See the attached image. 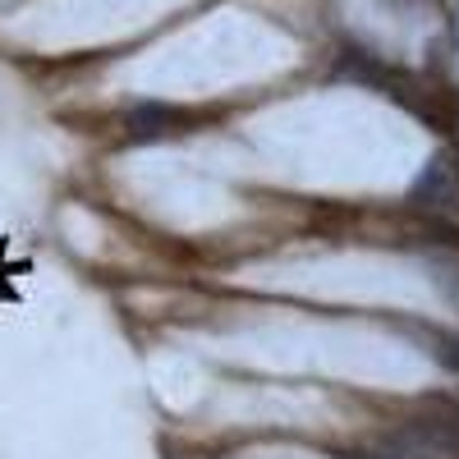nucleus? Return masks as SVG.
Masks as SVG:
<instances>
[{
    "mask_svg": "<svg viewBox=\"0 0 459 459\" xmlns=\"http://www.w3.org/2000/svg\"><path fill=\"white\" fill-rule=\"evenodd\" d=\"M391 459H459V423H437V418H423V423H404L391 441H386Z\"/></svg>",
    "mask_w": 459,
    "mask_h": 459,
    "instance_id": "f257e3e1",
    "label": "nucleus"
}]
</instances>
